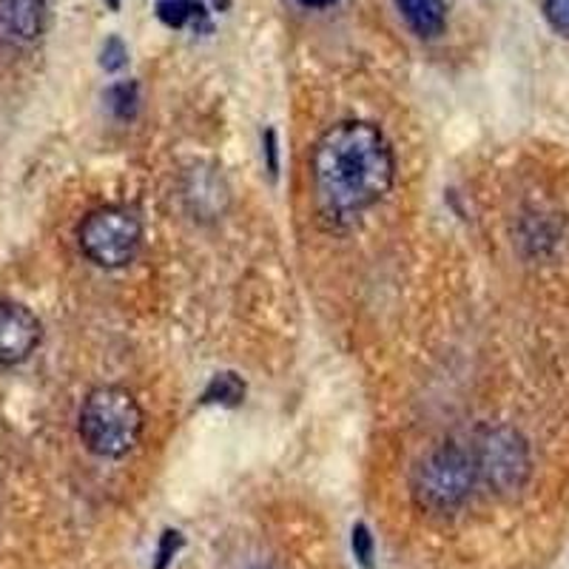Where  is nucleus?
Returning <instances> with one entry per match:
<instances>
[{
	"label": "nucleus",
	"instance_id": "obj_16",
	"mask_svg": "<svg viewBox=\"0 0 569 569\" xmlns=\"http://www.w3.org/2000/svg\"><path fill=\"white\" fill-rule=\"evenodd\" d=\"M266 151H268V171H271V177H277L279 162H277V131L273 129L266 131Z\"/></svg>",
	"mask_w": 569,
	"mask_h": 569
},
{
	"label": "nucleus",
	"instance_id": "obj_13",
	"mask_svg": "<svg viewBox=\"0 0 569 569\" xmlns=\"http://www.w3.org/2000/svg\"><path fill=\"white\" fill-rule=\"evenodd\" d=\"M126 63H129V49H126V43L117 34H111L103 43V49H100V66L106 71H120L126 69Z\"/></svg>",
	"mask_w": 569,
	"mask_h": 569
},
{
	"label": "nucleus",
	"instance_id": "obj_5",
	"mask_svg": "<svg viewBox=\"0 0 569 569\" xmlns=\"http://www.w3.org/2000/svg\"><path fill=\"white\" fill-rule=\"evenodd\" d=\"M78 246L89 262L106 271H117L134 262L140 253L142 226L129 208H94L78 226Z\"/></svg>",
	"mask_w": 569,
	"mask_h": 569
},
{
	"label": "nucleus",
	"instance_id": "obj_1",
	"mask_svg": "<svg viewBox=\"0 0 569 569\" xmlns=\"http://www.w3.org/2000/svg\"><path fill=\"white\" fill-rule=\"evenodd\" d=\"M396 180L393 146L365 120L330 126L313 146L311 186L322 220L350 222L390 194Z\"/></svg>",
	"mask_w": 569,
	"mask_h": 569
},
{
	"label": "nucleus",
	"instance_id": "obj_8",
	"mask_svg": "<svg viewBox=\"0 0 569 569\" xmlns=\"http://www.w3.org/2000/svg\"><path fill=\"white\" fill-rule=\"evenodd\" d=\"M401 18L421 40H433L447 27V3L445 0H396Z\"/></svg>",
	"mask_w": 569,
	"mask_h": 569
},
{
	"label": "nucleus",
	"instance_id": "obj_7",
	"mask_svg": "<svg viewBox=\"0 0 569 569\" xmlns=\"http://www.w3.org/2000/svg\"><path fill=\"white\" fill-rule=\"evenodd\" d=\"M0 29L18 43H32L46 29V0H0Z\"/></svg>",
	"mask_w": 569,
	"mask_h": 569
},
{
	"label": "nucleus",
	"instance_id": "obj_11",
	"mask_svg": "<svg viewBox=\"0 0 569 569\" xmlns=\"http://www.w3.org/2000/svg\"><path fill=\"white\" fill-rule=\"evenodd\" d=\"M109 109L114 111L117 120H134L137 103H140V94H137L134 80H123V83H114L109 89Z\"/></svg>",
	"mask_w": 569,
	"mask_h": 569
},
{
	"label": "nucleus",
	"instance_id": "obj_3",
	"mask_svg": "<svg viewBox=\"0 0 569 569\" xmlns=\"http://www.w3.org/2000/svg\"><path fill=\"white\" fill-rule=\"evenodd\" d=\"M476 485H479V472L470 447L441 445L413 467L410 496L416 507L430 516H453L470 501Z\"/></svg>",
	"mask_w": 569,
	"mask_h": 569
},
{
	"label": "nucleus",
	"instance_id": "obj_18",
	"mask_svg": "<svg viewBox=\"0 0 569 569\" xmlns=\"http://www.w3.org/2000/svg\"><path fill=\"white\" fill-rule=\"evenodd\" d=\"M106 3H109V9H114V12L120 9V0H106Z\"/></svg>",
	"mask_w": 569,
	"mask_h": 569
},
{
	"label": "nucleus",
	"instance_id": "obj_9",
	"mask_svg": "<svg viewBox=\"0 0 569 569\" xmlns=\"http://www.w3.org/2000/svg\"><path fill=\"white\" fill-rule=\"evenodd\" d=\"M157 14H160L162 23L171 29H211L208 9L200 0H160V3H157Z\"/></svg>",
	"mask_w": 569,
	"mask_h": 569
},
{
	"label": "nucleus",
	"instance_id": "obj_14",
	"mask_svg": "<svg viewBox=\"0 0 569 569\" xmlns=\"http://www.w3.org/2000/svg\"><path fill=\"white\" fill-rule=\"evenodd\" d=\"M543 14L556 32L569 34V0H543Z\"/></svg>",
	"mask_w": 569,
	"mask_h": 569
},
{
	"label": "nucleus",
	"instance_id": "obj_2",
	"mask_svg": "<svg viewBox=\"0 0 569 569\" xmlns=\"http://www.w3.org/2000/svg\"><path fill=\"white\" fill-rule=\"evenodd\" d=\"M142 416L140 401L134 393L117 385L94 388L83 399L78 416V433L83 447L98 459H123L140 445Z\"/></svg>",
	"mask_w": 569,
	"mask_h": 569
},
{
	"label": "nucleus",
	"instance_id": "obj_10",
	"mask_svg": "<svg viewBox=\"0 0 569 569\" xmlns=\"http://www.w3.org/2000/svg\"><path fill=\"white\" fill-rule=\"evenodd\" d=\"M246 399V382L237 373H217L202 393V405H226L237 408Z\"/></svg>",
	"mask_w": 569,
	"mask_h": 569
},
{
	"label": "nucleus",
	"instance_id": "obj_4",
	"mask_svg": "<svg viewBox=\"0 0 569 569\" xmlns=\"http://www.w3.org/2000/svg\"><path fill=\"white\" fill-rule=\"evenodd\" d=\"M479 485L496 496H516L527 487L532 476V456L530 445L516 427L496 425L485 427L470 447Z\"/></svg>",
	"mask_w": 569,
	"mask_h": 569
},
{
	"label": "nucleus",
	"instance_id": "obj_17",
	"mask_svg": "<svg viewBox=\"0 0 569 569\" xmlns=\"http://www.w3.org/2000/svg\"><path fill=\"white\" fill-rule=\"evenodd\" d=\"M299 3L308 9H328V7H333L337 0H299Z\"/></svg>",
	"mask_w": 569,
	"mask_h": 569
},
{
	"label": "nucleus",
	"instance_id": "obj_6",
	"mask_svg": "<svg viewBox=\"0 0 569 569\" xmlns=\"http://www.w3.org/2000/svg\"><path fill=\"white\" fill-rule=\"evenodd\" d=\"M43 339V325L27 305L0 302V368L27 362Z\"/></svg>",
	"mask_w": 569,
	"mask_h": 569
},
{
	"label": "nucleus",
	"instance_id": "obj_12",
	"mask_svg": "<svg viewBox=\"0 0 569 569\" xmlns=\"http://www.w3.org/2000/svg\"><path fill=\"white\" fill-rule=\"evenodd\" d=\"M350 547H353V556L359 561V567L373 569L376 558V541L370 536V530L365 525H356L353 532H350Z\"/></svg>",
	"mask_w": 569,
	"mask_h": 569
},
{
	"label": "nucleus",
	"instance_id": "obj_15",
	"mask_svg": "<svg viewBox=\"0 0 569 569\" xmlns=\"http://www.w3.org/2000/svg\"><path fill=\"white\" fill-rule=\"evenodd\" d=\"M182 547V536L174 530H166V536H162L160 541V550H157V563L154 569H166L171 563V558L177 556V550Z\"/></svg>",
	"mask_w": 569,
	"mask_h": 569
}]
</instances>
